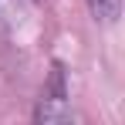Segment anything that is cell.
I'll return each instance as SVG.
<instances>
[{
  "mask_svg": "<svg viewBox=\"0 0 125 125\" xmlns=\"http://www.w3.org/2000/svg\"><path fill=\"white\" fill-rule=\"evenodd\" d=\"M88 7H91V14H95L98 21L112 24L118 17V10H122V0H88Z\"/></svg>",
  "mask_w": 125,
  "mask_h": 125,
  "instance_id": "cell-1",
  "label": "cell"
}]
</instances>
